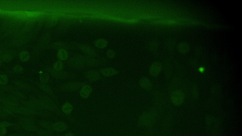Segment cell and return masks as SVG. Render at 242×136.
<instances>
[{
    "label": "cell",
    "instance_id": "cb8c5ba5",
    "mask_svg": "<svg viewBox=\"0 0 242 136\" xmlns=\"http://www.w3.org/2000/svg\"><path fill=\"white\" fill-rule=\"evenodd\" d=\"M40 79L41 83H47L50 80V77L48 74L43 73L40 76Z\"/></svg>",
    "mask_w": 242,
    "mask_h": 136
},
{
    "label": "cell",
    "instance_id": "1f68e13d",
    "mask_svg": "<svg viewBox=\"0 0 242 136\" xmlns=\"http://www.w3.org/2000/svg\"><path fill=\"white\" fill-rule=\"evenodd\" d=\"M63 136H76V135L72 132H69V133H65Z\"/></svg>",
    "mask_w": 242,
    "mask_h": 136
},
{
    "label": "cell",
    "instance_id": "6da1fadb",
    "mask_svg": "<svg viewBox=\"0 0 242 136\" xmlns=\"http://www.w3.org/2000/svg\"><path fill=\"white\" fill-rule=\"evenodd\" d=\"M105 62V59H99L88 55L75 54L68 60L69 65L74 68L82 69L86 67L99 65Z\"/></svg>",
    "mask_w": 242,
    "mask_h": 136
},
{
    "label": "cell",
    "instance_id": "9a60e30c",
    "mask_svg": "<svg viewBox=\"0 0 242 136\" xmlns=\"http://www.w3.org/2000/svg\"><path fill=\"white\" fill-rule=\"evenodd\" d=\"M151 117L148 113H144L139 117V122L142 126H147L151 122Z\"/></svg>",
    "mask_w": 242,
    "mask_h": 136
},
{
    "label": "cell",
    "instance_id": "52a82bcc",
    "mask_svg": "<svg viewBox=\"0 0 242 136\" xmlns=\"http://www.w3.org/2000/svg\"><path fill=\"white\" fill-rule=\"evenodd\" d=\"M85 77L90 81H97L101 79V74L99 72L96 70H89L84 73Z\"/></svg>",
    "mask_w": 242,
    "mask_h": 136
},
{
    "label": "cell",
    "instance_id": "7c38bea8",
    "mask_svg": "<svg viewBox=\"0 0 242 136\" xmlns=\"http://www.w3.org/2000/svg\"><path fill=\"white\" fill-rule=\"evenodd\" d=\"M22 130L26 132H36L39 128L38 125L36 123H28L22 124Z\"/></svg>",
    "mask_w": 242,
    "mask_h": 136
},
{
    "label": "cell",
    "instance_id": "8992f818",
    "mask_svg": "<svg viewBox=\"0 0 242 136\" xmlns=\"http://www.w3.org/2000/svg\"><path fill=\"white\" fill-rule=\"evenodd\" d=\"M68 126L66 123L63 121H58L52 123L51 130L53 132L62 133L68 130Z\"/></svg>",
    "mask_w": 242,
    "mask_h": 136
},
{
    "label": "cell",
    "instance_id": "7a4b0ae2",
    "mask_svg": "<svg viewBox=\"0 0 242 136\" xmlns=\"http://www.w3.org/2000/svg\"><path fill=\"white\" fill-rule=\"evenodd\" d=\"M39 101L41 107L45 111L54 113L58 112V108L55 103L48 96H42L40 98Z\"/></svg>",
    "mask_w": 242,
    "mask_h": 136
},
{
    "label": "cell",
    "instance_id": "30bf717a",
    "mask_svg": "<svg viewBox=\"0 0 242 136\" xmlns=\"http://www.w3.org/2000/svg\"><path fill=\"white\" fill-rule=\"evenodd\" d=\"M100 73L106 77H110L116 75L119 73V71L111 67L104 68L99 71Z\"/></svg>",
    "mask_w": 242,
    "mask_h": 136
},
{
    "label": "cell",
    "instance_id": "5bb4252c",
    "mask_svg": "<svg viewBox=\"0 0 242 136\" xmlns=\"http://www.w3.org/2000/svg\"><path fill=\"white\" fill-rule=\"evenodd\" d=\"M61 110L63 114L70 115L73 111V106L70 103L66 102L63 104Z\"/></svg>",
    "mask_w": 242,
    "mask_h": 136
},
{
    "label": "cell",
    "instance_id": "603a6c76",
    "mask_svg": "<svg viewBox=\"0 0 242 136\" xmlns=\"http://www.w3.org/2000/svg\"><path fill=\"white\" fill-rule=\"evenodd\" d=\"M12 129L14 131L19 132L22 130V125L21 123L17 122V123H13L12 126Z\"/></svg>",
    "mask_w": 242,
    "mask_h": 136
},
{
    "label": "cell",
    "instance_id": "d6986e66",
    "mask_svg": "<svg viewBox=\"0 0 242 136\" xmlns=\"http://www.w3.org/2000/svg\"><path fill=\"white\" fill-rule=\"evenodd\" d=\"M57 56L60 61H65L68 59L69 54L66 50L60 49L57 51Z\"/></svg>",
    "mask_w": 242,
    "mask_h": 136
},
{
    "label": "cell",
    "instance_id": "5b68a950",
    "mask_svg": "<svg viewBox=\"0 0 242 136\" xmlns=\"http://www.w3.org/2000/svg\"><path fill=\"white\" fill-rule=\"evenodd\" d=\"M46 70L52 76L58 79H63L71 76V74L69 73L63 71H56L51 68H48L46 69Z\"/></svg>",
    "mask_w": 242,
    "mask_h": 136
},
{
    "label": "cell",
    "instance_id": "f1b7e54d",
    "mask_svg": "<svg viewBox=\"0 0 242 136\" xmlns=\"http://www.w3.org/2000/svg\"><path fill=\"white\" fill-rule=\"evenodd\" d=\"M7 133V128L0 125V136H6Z\"/></svg>",
    "mask_w": 242,
    "mask_h": 136
},
{
    "label": "cell",
    "instance_id": "3957f363",
    "mask_svg": "<svg viewBox=\"0 0 242 136\" xmlns=\"http://www.w3.org/2000/svg\"><path fill=\"white\" fill-rule=\"evenodd\" d=\"M84 84L79 81H70L62 85L60 89L63 92H73L80 89Z\"/></svg>",
    "mask_w": 242,
    "mask_h": 136
},
{
    "label": "cell",
    "instance_id": "44dd1931",
    "mask_svg": "<svg viewBox=\"0 0 242 136\" xmlns=\"http://www.w3.org/2000/svg\"><path fill=\"white\" fill-rule=\"evenodd\" d=\"M13 96H14L16 99L18 101H23L25 98V95L23 92L19 91H16L15 92L13 93Z\"/></svg>",
    "mask_w": 242,
    "mask_h": 136
},
{
    "label": "cell",
    "instance_id": "484cf974",
    "mask_svg": "<svg viewBox=\"0 0 242 136\" xmlns=\"http://www.w3.org/2000/svg\"><path fill=\"white\" fill-rule=\"evenodd\" d=\"M13 124V123H11V122L8 121H3L2 122H0V125L6 128L12 127Z\"/></svg>",
    "mask_w": 242,
    "mask_h": 136
},
{
    "label": "cell",
    "instance_id": "f546056e",
    "mask_svg": "<svg viewBox=\"0 0 242 136\" xmlns=\"http://www.w3.org/2000/svg\"><path fill=\"white\" fill-rule=\"evenodd\" d=\"M28 54L26 52H24L22 53V55H21V59L23 60V61H26L27 60L28 58Z\"/></svg>",
    "mask_w": 242,
    "mask_h": 136
},
{
    "label": "cell",
    "instance_id": "ffe728a7",
    "mask_svg": "<svg viewBox=\"0 0 242 136\" xmlns=\"http://www.w3.org/2000/svg\"><path fill=\"white\" fill-rule=\"evenodd\" d=\"M6 136H36V135L32 132H26V131H19L17 133H12Z\"/></svg>",
    "mask_w": 242,
    "mask_h": 136
},
{
    "label": "cell",
    "instance_id": "4316f807",
    "mask_svg": "<svg viewBox=\"0 0 242 136\" xmlns=\"http://www.w3.org/2000/svg\"><path fill=\"white\" fill-rule=\"evenodd\" d=\"M140 84L143 88H148L149 87V83L146 78H143L140 80Z\"/></svg>",
    "mask_w": 242,
    "mask_h": 136
},
{
    "label": "cell",
    "instance_id": "83f0119b",
    "mask_svg": "<svg viewBox=\"0 0 242 136\" xmlns=\"http://www.w3.org/2000/svg\"><path fill=\"white\" fill-rule=\"evenodd\" d=\"M8 82V78L6 76H0V85H4Z\"/></svg>",
    "mask_w": 242,
    "mask_h": 136
},
{
    "label": "cell",
    "instance_id": "e0dca14e",
    "mask_svg": "<svg viewBox=\"0 0 242 136\" xmlns=\"http://www.w3.org/2000/svg\"><path fill=\"white\" fill-rule=\"evenodd\" d=\"M108 41L104 38H99L96 40L94 42L95 47L99 49H103L106 48L108 45Z\"/></svg>",
    "mask_w": 242,
    "mask_h": 136
},
{
    "label": "cell",
    "instance_id": "ba28073f",
    "mask_svg": "<svg viewBox=\"0 0 242 136\" xmlns=\"http://www.w3.org/2000/svg\"><path fill=\"white\" fill-rule=\"evenodd\" d=\"M93 91L92 87L89 84L84 83L80 88L79 95L83 99H86L90 96Z\"/></svg>",
    "mask_w": 242,
    "mask_h": 136
},
{
    "label": "cell",
    "instance_id": "277c9868",
    "mask_svg": "<svg viewBox=\"0 0 242 136\" xmlns=\"http://www.w3.org/2000/svg\"><path fill=\"white\" fill-rule=\"evenodd\" d=\"M75 47L87 54L88 56L95 57L97 55L96 50L91 45L85 43H78L75 44Z\"/></svg>",
    "mask_w": 242,
    "mask_h": 136
},
{
    "label": "cell",
    "instance_id": "ac0fdd59",
    "mask_svg": "<svg viewBox=\"0 0 242 136\" xmlns=\"http://www.w3.org/2000/svg\"><path fill=\"white\" fill-rule=\"evenodd\" d=\"M35 135L36 136H55L52 131L44 128H39L36 131Z\"/></svg>",
    "mask_w": 242,
    "mask_h": 136
},
{
    "label": "cell",
    "instance_id": "4fadbf2b",
    "mask_svg": "<svg viewBox=\"0 0 242 136\" xmlns=\"http://www.w3.org/2000/svg\"><path fill=\"white\" fill-rule=\"evenodd\" d=\"M52 122L47 119H40L38 121V125L42 128L51 130ZM52 131V130H51Z\"/></svg>",
    "mask_w": 242,
    "mask_h": 136
},
{
    "label": "cell",
    "instance_id": "7402d4cb",
    "mask_svg": "<svg viewBox=\"0 0 242 136\" xmlns=\"http://www.w3.org/2000/svg\"><path fill=\"white\" fill-rule=\"evenodd\" d=\"M63 67H64L63 63L61 61H56L53 64V68L56 71H63Z\"/></svg>",
    "mask_w": 242,
    "mask_h": 136
},
{
    "label": "cell",
    "instance_id": "2e32d148",
    "mask_svg": "<svg viewBox=\"0 0 242 136\" xmlns=\"http://www.w3.org/2000/svg\"><path fill=\"white\" fill-rule=\"evenodd\" d=\"M39 88L43 91L47 93L48 95L53 96V90L51 87L47 83H40L38 85Z\"/></svg>",
    "mask_w": 242,
    "mask_h": 136
},
{
    "label": "cell",
    "instance_id": "4dcf8cb0",
    "mask_svg": "<svg viewBox=\"0 0 242 136\" xmlns=\"http://www.w3.org/2000/svg\"><path fill=\"white\" fill-rule=\"evenodd\" d=\"M14 69L16 73H20V72H22V70H23L22 68H21L20 66L16 67Z\"/></svg>",
    "mask_w": 242,
    "mask_h": 136
},
{
    "label": "cell",
    "instance_id": "8fae6325",
    "mask_svg": "<svg viewBox=\"0 0 242 136\" xmlns=\"http://www.w3.org/2000/svg\"><path fill=\"white\" fill-rule=\"evenodd\" d=\"M16 116L18 122L22 124L36 123L37 121L36 116L28 115H18Z\"/></svg>",
    "mask_w": 242,
    "mask_h": 136
},
{
    "label": "cell",
    "instance_id": "9c48e42d",
    "mask_svg": "<svg viewBox=\"0 0 242 136\" xmlns=\"http://www.w3.org/2000/svg\"><path fill=\"white\" fill-rule=\"evenodd\" d=\"M52 47L55 49H69L73 48V45L69 43L64 41H58L53 43Z\"/></svg>",
    "mask_w": 242,
    "mask_h": 136
},
{
    "label": "cell",
    "instance_id": "d4e9b609",
    "mask_svg": "<svg viewBox=\"0 0 242 136\" xmlns=\"http://www.w3.org/2000/svg\"><path fill=\"white\" fill-rule=\"evenodd\" d=\"M115 52L113 50L109 49L106 52V56L109 59L113 58L115 56Z\"/></svg>",
    "mask_w": 242,
    "mask_h": 136
}]
</instances>
